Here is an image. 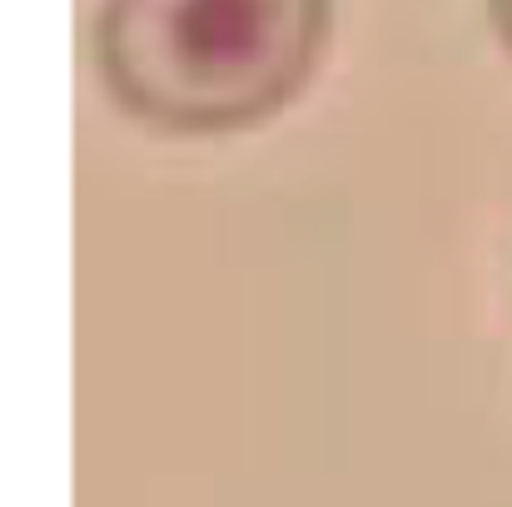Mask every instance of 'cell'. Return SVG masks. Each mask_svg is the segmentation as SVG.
<instances>
[{
    "label": "cell",
    "instance_id": "obj_2",
    "mask_svg": "<svg viewBox=\"0 0 512 507\" xmlns=\"http://www.w3.org/2000/svg\"><path fill=\"white\" fill-rule=\"evenodd\" d=\"M488 15H493V30H498V40L508 45L512 55V0H488Z\"/></svg>",
    "mask_w": 512,
    "mask_h": 507
},
{
    "label": "cell",
    "instance_id": "obj_1",
    "mask_svg": "<svg viewBox=\"0 0 512 507\" xmlns=\"http://www.w3.org/2000/svg\"><path fill=\"white\" fill-rule=\"evenodd\" d=\"M339 0H100L105 95L165 135H234L314 80Z\"/></svg>",
    "mask_w": 512,
    "mask_h": 507
}]
</instances>
